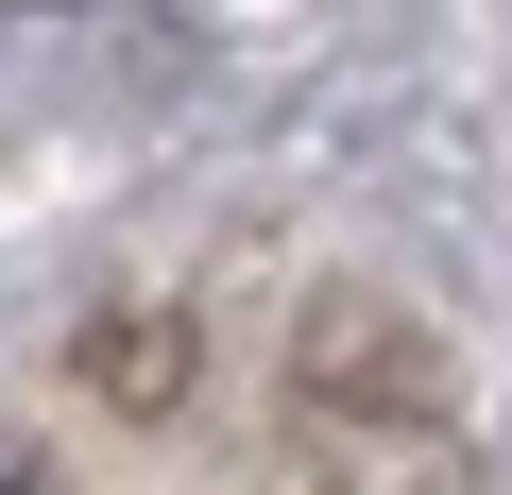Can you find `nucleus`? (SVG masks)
<instances>
[{
  "mask_svg": "<svg viewBox=\"0 0 512 495\" xmlns=\"http://www.w3.org/2000/svg\"><path fill=\"white\" fill-rule=\"evenodd\" d=\"M291 376H308V478L325 495H478L461 410H444V359H427L410 308L325 291L308 342H291Z\"/></svg>",
  "mask_w": 512,
  "mask_h": 495,
  "instance_id": "obj_1",
  "label": "nucleus"
},
{
  "mask_svg": "<svg viewBox=\"0 0 512 495\" xmlns=\"http://www.w3.org/2000/svg\"><path fill=\"white\" fill-rule=\"evenodd\" d=\"M86 376H103L120 410H171V393H188V325H171V308H154V325L103 308V325H86Z\"/></svg>",
  "mask_w": 512,
  "mask_h": 495,
  "instance_id": "obj_2",
  "label": "nucleus"
}]
</instances>
